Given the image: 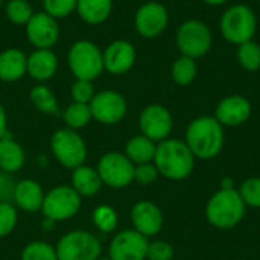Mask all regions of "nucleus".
<instances>
[{
    "label": "nucleus",
    "mask_w": 260,
    "mask_h": 260,
    "mask_svg": "<svg viewBox=\"0 0 260 260\" xmlns=\"http://www.w3.org/2000/svg\"><path fill=\"white\" fill-rule=\"evenodd\" d=\"M175 41L181 55L197 59L204 56L210 50L213 37L204 21L190 18L181 23L177 30Z\"/></svg>",
    "instance_id": "nucleus-8"
},
{
    "label": "nucleus",
    "mask_w": 260,
    "mask_h": 260,
    "mask_svg": "<svg viewBox=\"0 0 260 260\" xmlns=\"http://www.w3.org/2000/svg\"><path fill=\"white\" fill-rule=\"evenodd\" d=\"M139 126L142 131L140 134L146 136L155 143H160L169 139L172 133V126H174L172 114L165 105L149 104L140 113Z\"/></svg>",
    "instance_id": "nucleus-13"
},
{
    "label": "nucleus",
    "mask_w": 260,
    "mask_h": 260,
    "mask_svg": "<svg viewBox=\"0 0 260 260\" xmlns=\"http://www.w3.org/2000/svg\"><path fill=\"white\" fill-rule=\"evenodd\" d=\"M131 222L136 232H139L146 238H151L161 232L165 218H163V212L155 203L143 200L133 206Z\"/></svg>",
    "instance_id": "nucleus-17"
},
{
    "label": "nucleus",
    "mask_w": 260,
    "mask_h": 260,
    "mask_svg": "<svg viewBox=\"0 0 260 260\" xmlns=\"http://www.w3.org/2000/svg\"><path fill=\"white\" fill-rule=\"evenodd\" d=\"M200 160H212L218 157L225 143L224 126L213 116H201L190 122L184 140Z\"/></svg>",
    "instance_id": "nucleus-1"
},
{
    "label": "nucleus",
    "mask_w": 260,
    "mask_h": 260,
    "mask_svg": "<svg viewBox=\"0 0 260 260\" xmlns=\"http://www.w3.org/2000/svg\"><path fill=\"white\" fill-rule=\"evenodd\" d=\"M203 2H206L207 5H212V6H219V5H224L229 0H203Z\"/></svg>",
    "instance_id": "nucleus-42"
},
{
    "label": "nucleus",
    "mask_w": 260,
    "mask_h": 260,
    "mask_svg": "<svg viewBox=\"0 0 260 260\" xmlns=\"http://www.w3.org/2000/svg\"><path fill=\"white\" fill-rule=\"evenodd\" d=\"M155 151H157V143L143 134L133 136L125 146V155L129 158V161L134 166L143 163H154Z\"/></svg>",
    "instance_id": "nucleus-25"
},
{
    "label": "nucleus",
    "mask_w": 260,
    "mask_h": 260,
    "mask_svg": "<svg viewBox=\"0 0 260 260\" xmlns=\"http://www.w3.org/2000/svg\"><path fill=\"white\" fill-rule=\"evenodd\" d=\"M198 75V66L193 58L181 55L177 58L171 67V76L174 82L180 87H187L190 85Z\"/></svg>",
    "instance_id": "nucleus-26"
},
{
    "label": "nucleus",
    "mask_w": 260,
    "mask_h": 260,
    "mask_svg": "<svg viewBox=\"0 0 260 260\" xmlns=\"http://www.w3.org/2000/svg\"><path fill=\"white\" fill-rule=\"evenodd\" d=\"M17 181L12 174L0 171V203H12Z\"/></svg>",
    "instance_id": "nucleus-39"
},
{
    "label": "nucleus",
    "mask_w": 260,
    "mask_h": 260,
    "mask_svg": "<svg viewBox=\"0 0 260 260\" xmlns=\"http://www.w3.org/2000/svg\"><path fill=\"white\" fill-rule=\"evenodd\" d=\"M88 105L93 119L102 125H116L122 122L128 113L126 99L114 90L98 91Z\"/></svg>",
    "instance_id": "nucleus-11"
},
{
    "label": "nucleus",
    "mask_w": 260,
    "mask_h": 260,
    "mask_svg": "<svg viewBox=\"0 0 260 260\" xmlns=\"http://www.w3.org/2000/svg\"><path fill=\"white\" fill-rule=\"evenodd\" d=\"M21 260H58L56 248L43 241L27 244L21 251Z\"/></svg>",
    "instance_id": "nucleus-32"
},
{
    "label": "nucleus",
    "mask_w": 260,
    "mask_h": 260,
    "mask_svg": "<svg viewBox=\"0 0 260 260\" xmlns=\"http://www.w3.org/2000/svg\"><path fill=\"white\" fill-rule=\"evenodd\" d=\"M219 29L229 43L239 46L254 38L257 30V17L248 5L238 3L222 14Z\"/></svg>",
    "instance_id": "nucleus-5"
},
{
    "label": "nucleus",
    "mask_w": 260,
    "mask_h": 260,
    "mask_svg": "<svg viewBox=\"0 0 260 260\" xmlns=\"http://www.w3.org/2000/svg\"><path fill=\"white\" fill-rule=\"evenodd\" d=\"M82 206V198L75 192L72 186H55L44 193L41 213L52 222L67 221L78 215Z\"/></svg>",
    "instance_id": "nucleus-9"
},
{
    "label": "nucleus",
    "mask_w": 260,
    "mask_h": 260,
    "mask_svg": "<svg viewBox=\"0 0 260 260\" xmlns=\"http://www.w3.org/2000/svg\"><path fill=\"white\" fill-rule=\"evenodd\" d=\"M242 260H244V259H242Z\"/></svg>",
    "instance_id": "nucleus-47"
},
{
    "label": "nucleus",
    "mask_w": 260,
    "mask_h": 260,
    "mask_svg": "<svg viewBox=\"0 0 260 260\" xmlns=\"http://www.w3.org/2000/svg\"><path fill=\"white\" fill-rule=\"evenodd\" d=\"M17 222L18 213L12 203H0V239L12 233Z\"/></svg>",
    "instance_id": "nucleus-35"
},
{
    "label": "nucleus",
    "mask_w": 260,
    "mask_h": 260,
    "mask_svg": "<svg viewBox=\"0 0 260 260\" xmlns=\"http://www.w3.org/2000/svg\"><path fill=\"white\" fill-rule=\"evenodd\" d=\"M55 248L58 260H98L102 253L98 236L87 230H72L66 233Z\"/></svg>",
    "instance_id": "nucleus-7"
},
{
    "label": "nucleus",
    "mask_w": 260,
    "mask_h": 260,
    "mask_svg": "<svg viewBox=\"0 0 260 260\" xmlns=\"http://www.w3.org/2000/svg\"><path fill=\"white\" fill-rule=\"evenodd\" d=\"M62 120L66 123V128L79 131L85 128L91 120V110L88 104H79V102H72L67 105V108L62 113Z\"/></svg>",
    "instance_id": "nucleus-27"
},
{
    "label": "nucleus",
    "mask_w": 260,
    "mask_h": 260,
    "mask_svg": "<svg viewBox=\"0 0 260 260\" xmlns=\"http://www.w3.org/2000/svg\"><path fill=\"white\" fill-rule=\"evenodd\" d=\"M238 192L247 207L260 209V177H251L245 180L239 186Z\"/></svg>",
    "instance_id": "nucleus-33"
},
{
    "label": "nucleus",
    "mask_w": 260,
    "mask_h": 260,
    "mask_svg": "<svg viewBox=\"0 0 260 260\" xmlns=\"http://www.w3.org/2000/svg\"><path fill=\"white\" fill-rule=\"evenodd\" d=\"M2 5H3V0H0V8H2Z\"/></svg>",
    "instance_id": "nucleus-44"
},
{
    "label": "nucleus",
    "mask_w": 260,
    "mask_h": 260,
    "mask_svg": "<svg viewBox=\"0 0 260 260\" xmlns=\"http://www.w3.org/2000/svg\"><path fill=\"white\" fill-rule=\"evenodd\" d=\"M34 14V8L27 0H8L5 6V15L8 21L15 26H26Z\"/></svg>",
    "instance_id": "nucleus-29"
},
{
    "label": "nucleus",
    "mask_w": 260,
    "mask_h": 260,
    "mask_svg": "<svg viewBox=\"0 0 260 260\" xmlns=\"http://www.w3.org/2000/svg\"><path fill=\"white\" fill-rule=\"evenodd\" d=\"M221 189H235V181H233V178H230V177L222 178V181H221Z\"/></svg>",
    "instance_id": "nucleus-41"
},
{
    "label": "nucleus",
    "mask_w": 260,
    "mask_h": 260,
    "mask_svg": "<svg viewBox=\"0 0 260 260\" xmlns=\"http://www.w3.org/2000/svg\"><path fill=\"white\" fill-rule=\"evenodd\" d=\"M96 171L102 180V184L111 189H123L134 181V165L125 154L120 152L104 154Z\"/></svg>",
    "instance_id": "nucleus-10"
},
{
    "label": "nucleus",
    "mask_w": 260,
    "mask_h": 260,
    "mask_svg": "<svg viewBox=\"0 0 260 260\" xmlns=\"http://www.w3.org/2000/svg\"><path fill=\"white\" fill-rule=\"evenodd\" d=\"M104 70L111 75H125L136 64V47L128 40H114L104 50Z\"/></svg>",
    "instance_id": "nucleus-16"
},
{
    "label": "nucleus",
    "mask_w": 260,
    "mask_h": 260,
    "mask_svg": "<svg viewBox=\"0 0 260 260\" xmlns=\"http://www.w3.org/2000/svg\"><path fill=\"white\" fill-rule=\"evenodd\" d=\"M236 58L242 69L248 72H257L260 69V44L254 40L239 44Z\"/></svg>",
    "instance_id": "nucleus-30"
},
{
    "label": "nucleus",
    "mask_w": 260,
    "mask_h": 260,
    "mask_svg": "<svg viewBox=\"0 0 260 260\" xmlns=\"http://www.w3.org/2000/svg\"><path fill=\"white\" fill-rule=\"evenodd\" d=\"M148 260H172L174 259V247L166 241H154L148 245Z\"/></svg>",
    "instance_id": "nucleus-38"
},
{
    "label": "nucleus",
    "mask_w": 260,
    "mask_h": 260,
    "mask_svg": "<svg viewBox=\"0 0 260 260\" xmlns=\"http://www.w3.org/2000/svg\"><path fill=\"white\" fill-rule=\"evenodd\" d=\"M67 64L76 79L93 82L104 72L102 50L90 40H78L67 52Z\"/></svg>",
    "instance_id": "nucleus-4"
},
{
    "label": "nucleus",
    "mask_w": 260,
    "mask_h": 260,
    "mask_svg": "<svg viewBox=\"0 0 260 260\" xmlns=\"http://www.w3.org/2000/svg\"><path fill=\"white\" fill-rule=\"evenodd\" d=\"M94 85L91 81H84V79H75V82L70 87V96L73 102L79 104H90L91 99L94 98Z\"/></svg>",
    "instance_id": "nucleus-36"
},
{
    "label": "nucleus",
    "mask_w": 260,
    "mask_h": 260,
    "mask_svg": "<svg viewBox=\"0 0 260 260\" xmlns=\"http://www.w3.org/2000/svg\"><path fill=\"white\" fill-rule=\"evenodd\" d=\"M78 0H43V11L53 18H66L76 11Z\"/></svg>",
    "instance_id": "nucleus-34"
},
{
    "label": "nucleus",
    "mask_w": 260,
    "mask_h": 260,
    "mask_svg": "<svg viewBox=\"0 0 260 260\" xmlns=\"http://www.w3.org/2000/svg\"><path fill=\"white\" fill-rule=\"evenodd\" d=\"M169 23V14L161 2L151 0L143 3L134 15V26L140 37L157 38L160 37Z\"/></svg>",
    "instance_id": "nucleus-12"
},
{
    "label": "nucleus",
    "mask_w": 260,
    "mask_h": 260,
    "mask_svg": "<svg viewBox=\"0 0 260 260\" xmlns=\"http://www.w3.org/2000/svg\"><path fill=\"white\" fill-rule=\"evenodd\" d=\"M259 5H260V0H259Z\"/></svg>",
    "instance_id": "nucleus-46"
},
{
    "label": "nucleus",
    "mask_w": 260,
    "mask_h": 260,
    "mask_svg": "<svg viewBox=\"0 0 260 260\" xmlns=\"http://www.w3.org/2000/svg\"><path fill=\"white\" fill-rule=\"evenodd\" d=\"M117 222H119V218H117V213L113 207L102 204L93 210V224L99 232L111 233L116 230Z\"/></svg>",
    "instance_id": "nucleus-31"
},
{
    "label": "nucleus",
    "mask_w": 260,
    "mask_h": 260,
    "mask_svg": "<svg viewBox=\"0 0 260 260\" xmlns=\"http://www.w3.org/2000/svg\"><path fill=\"white\" fill-rule=\"evenodd\" d=\"M149 241L134 229L117 233L110 244L111 260H146Z\"/></svg>",
    "instance_id": "nucleus-15"
},
{
    "label": "nucleus",
    "mask_w": 260,
    "mask_h": 260,
    "mask_svg": "<svg viewBox=\"0 0 260 260\" xmlns=\"http://www.w3.org/2000/svg\"><path fill=\"white\" fill-rule=\"evenodd\" d=\"M98 260H111V259H110V257H99Z\"/></svg>",
    "instance_id": "nucleus-43"
},
{
    "label": "nucleus",
    "mask_w": 260,
    "mask_h": 260,
    "mask_svg": "<svg viewBox=\"0 0 260 260\" xmlns=\"http://www.w3.org/2000/svg\"><path fill=\"white\" fill-rule=\"evenodd\" d=\"M244 204L238 189H221L210 197L206 206V218L209 224L219 230L238 227L245 216Z\"/></svg>",
    "instance_id": "nucleus-3"
},
{
    "label": "nucleus",
    "mask_w": 260,
    "mask_h": 260,
    "mask_svg": "<svg viewBox=\"0 0 260 260\" xmlns=\"http://www.w3.org/2000/svg\"><path fill=\"white\" fill-rule=\"evenodd\" d=\"M251 116V104L242 94H232L224 98L215 111V119L225 128L244 125Z\"/></svg>",
    "instance_id": "nucleus-18"
},
{
    "label": "nucleus",
    "mask_w": 260,
    "mask_h": 260,
    "mask_svg": "<svg viewBox=\"0 0 260 260\" xmlns=\"http://www.w3.org/2000/svg\"><path fill=\"white\" fill-rule=\"evenodd\" d=\"M195 155L184 140L166 139L157 143L154 165L158 174L171 181H181L190 177L195 168Z\"/></svg>",
    "instance_id": "nucleus-2"
},
{
    "label": "nucleus",
    "mask_w": 260,
    "mask_h": 260,
    "mask_svg": "<svg viewBox=\"0 0 260 260\" xmlns=\"http://www.w3.org/2000/svg\"><path fill=\"white\" fill-rule=\"evenodd\" d=\"M29 98H30L32 105L38 111H41L44 114H58L59 108H58L56 96L47 85L38 84V85L32 87Z\"/></svg>",
    "instance_id": "nucleus-28"
},
{
    "label": "nucleus",
    "mask_w": 260,
    "mask_h": 260,
    "mask_svg": "<svg viewBox=\"0 0 260 260\" xmlns=\"http://www.w3.org/2000/svg\"><path fill=\"white\" fill-rule=\"evenodd\" d=\"M6 134H8V117H6L5 107L0 104V139H3Z\"/></svg>",
    "instance_id": "nucleus-40"
},
{
    "label": "nucleus",
    "mask_w": 260,
    "mask_h": 260,
    "mask_svg": "<svg viewBox=\"0 0 260 260\" xmlns=\"http://www.w3.org/2000/svg\"><path fill=\"white\" fill-rule=\"evenodd\" d=\"M72 187L81 198H90L101 192L102 189V180L94 168H90L87 165H82L72 172Z\"/></svg>",
    "instance_id": "nucleus-22"
},
{
    "label": "nucleus",
    "mask_w": 260,
    "mask_h": 260,
    "mask_svg": "<svg viewBox=\"0 0 260 260\" xmlns=\"http://www.w3.org/2000/svg\"><path fill=\"white\" fill-rule=\"evenodd\" d=\"M58 72V56L52 49H35L27 55V75L37 82L52 79Z\"/></svg>",
    "instance_id": "nucleus-19"
},
{
    "label": "nucleus",
    "mask_w": 260,
    "mask_h": 260,
    "mask_svg": "<svg viewBox=\"0 0 260 260\" xmlns=\"http://www.w3.org/2000/svg\"><path fill=\"white\" fill-rule=\"evenodd\" d=\"M27 75V55L17 47L0 52V81L17 82Z\"/></svg>",
    "instance_id": "nucleus-20"
},
{
    "label": "nucleus",
    "mask_w": 260,
    "mask_h": 260,
    "mask_svg": "<svg viewBox=\"0 0 260 260\" xmlns=\"http://www.w3.org/2000/svg\"><path fill=\"white\" fill-rule=\"evenodd\" d=\"M24 161L26 154L23 146L8 133L3 139H0V171L15 174L24 166Z\"/></svg>",
    "instance_id": "nucleus-23"
},
{
    "label": "nucleus",
    "mask_w": 260,
    "mask_h": 260,
    "mask_svg": "<svg viewBox=\"0 0 260 260\" xmlns=\"http://www.w3.org/2000/svg\"><path fill=\"white\" fill-rule=\"evenodd\" d=\"M50 149L58 163L67 169H76L85 165L87 145L81 134L70 128H61L50 139Z\"/></svg>",
    "instance_id": "nucleus-6"
},
{
    "label": "nucleus",
    "mask_w": 260,
    "mask_h": 260,
    "mask_svg": "<svg viewBox=\"0 0 260 260\" xmlns=\"http://www.w3.org/2000/svg\"><path fill=\"white\" fill-rule=\"evenodd\" d=\"M113 11V0H78L76 12L79 18L90 24L98 26L105 23Z\"/></svg>",
    "instance_id": "nucleus-24"
},
{
    "label": "nucleus",
    "mask_w": 260,
    "mask_h": 260,
    "mask_svg": "<svg viewBox=\"0 0 260 260\" xmlns=\"http://www.w3.org/2000/svg\"><path fill=\"white\" fill-rule=\"evenodd\" d=\"M157 2H160V0H157Z\"/></svg>",
    "instance_id": "nucleus-45"
},
{
    "label": "nucleus",
    "mask_w": 260,
    "mask_h": 260,
    "mask_svg": "<svg viewBox=\"0 0 260 260\" xmlns=\"http://www.w3.org/2000/svg\"><path fill=\"white\" fill-rule=\"evenodd\" d=\"M29 43L35 49H52L59 40V23L44 11H38L24 26Z\"/></svg>",
    "instance_id": "nucleus-14"
},
{
    "label": "nucleus",
    "mask_w": 260,
    "mask_h": 260,
    "mask_svg": "<svg viewBox=\"0 0 260 260\" xmlns=\"http://www.w3.org/2000/svg\"><path fill=\"white\" fill-rule=\"evenodd\" d=\"M44 200V192L40 186V183L34 180H21L17 181L15 190H14V203L18 209H21L26 213H35L41 210Z\"/></svg>",
    "instance_id": "nucleus-21"
},
{
    "label": "nucleus",
    "mask_w": 260,
    "mask_h": 260,
    "mask_svg": "<svg viewBox=\"0 0 260 260\" xmlns=\"http://www.w3.org/2000/svg\"><path fill=\"white\" fill-rule=\"evenodd\" d=\"M158 175V169L154 163H143L134 166V181H137L142 186H149L155 183Z\"/></svg>",
    "instance_id": "nucleus-37"
}]
</instances>
